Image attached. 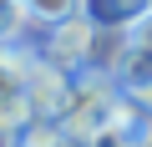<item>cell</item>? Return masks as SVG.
<instances>
[{"label": "cell", "mask_w": 152, "mask_h": 147, "mask_svg": "<svg viewBox=\"0 0 152 147\" xmlns=\"http://www.w3.org/2000/svg\"><path fill=\"white\" fill-rule=\"evenodd\" d=\"M122 102V81L117 76H102V71H76V91H71V107L61 117V127L71 137H91V142H107V122Z\"/></svg>", "instance_id": "1"}, {"label": "cell", "mask_w": 152, "mask_h": 147, "mask_svg": "<svg viewBox=\"0 0 152 147\" xmlns=\"http://www.w3.org/2000/svg\"><path fill=\"white\" fill-rule=\"evenodd\" d=\"M91 41H96V20H91V15H71V20H61V26L46 31L41 56L56 61V66H66V71H86V61H91Z\"/></svg>", "instance_id": "2"}, {"label": "cell", "mask_w": 152, "mask_h": 147, "mask_svg": "<svg viewBox=\"0 0 152 147\" xmlns=\"http://www.w3.org/2000/svg\"><path fill=\"white\" fill-rule=\"evenodd\" d=\"M71 91H76V71H66V66L36 56L31 76H26V97L36 102V117H56V122H61L66 107H71Z\"/></svg>", "instance_id": "3"}, {"label": "cell", "mask_w": 152, "mask_h": 147, "mask_svg": "<svg viewBox=\"0 0 152 147\" xmlns=\"http://www.w3.org/2000/svg\"><path fill=\"white\" fill-rule=\"evenodd\" d=\"M127 56H132V36H127V26H96V41H91V61H86V71L117 76Z\"/></svg>", "instance_id": "4"}, {"label": "cell", "mask_w": 152, "mask_h": 147, "mask_svg": "<svg viewBox=\"0 0 152 147\" xmlns=\"http://www.w3.org/2000/svg\"><path fill=\"white\" fill-rule=\"evenodd\" d=\"M41 51H31L26 41H0V97L5 91H26V76Z\"/></svg>", "instance_id": "5"}, {"label": "cell", "mask_w": 152, "mask_h": 147, "mask_svg": "<svg viewBox=\"0 0 152 147\" xmlns=\"http://www.w3.org/2000/svg\"><path fill=\"white\" fill-rule=\"evenodd\" d=\"M142 10H152V0H86V15L96 26H132Z\"/></svg>", "instance_id": "6"}, {"label": "cell", "mask_w": 152, "mask_h": 147, "mask_svg": "<svg viewBox=\"0 0 152 147\" xmlns=\"http://www.w3.org/2000/svg\"><path fill=\"white\" fill-rule=\"evenodd\" d=\"M26 10H31V26H61L71 15H86V0H26Z\"/></svg>", "instance_id": "7"}, {"label": "cell", "mask_w": 152, "mask_h": 147, "mask_svg": "<svg viewBox=\"0 0 152 147\" xmlns=\"http://www.w3.org/2000/svg\"><path fill=\"white\" fill-rule=\"evenodd\" d=\"M31 122H36V102L26 91H5L0 97V127L5 132H26Z\"/></svg>", "instance_id": "8"}, {"label": "cell", "mask_w": 152, "mask_h": 147, "mask_svg": "<svg viewBox=\"0 0 152 147\" xmlns=\"http://www.w3.org/2000/svg\"><path fill=\"white\" fill-rule=\"evenodd\" d=\"M117 81H122V91H132V86H147V81H152V51L132 46V56H127V61H122V71H117Z\"/></svg>", "instance_id": "9"}, {"label": "cell", "mask_w": 152, "mask_h": 147, "mask_svg": "<svg viewBox=\"0 0 152 147\" xmlns=\"http://www.w3.org/2000/svg\"><path fill=\"white\" fill-rule=\"evenodd\" d=\"M66 142V127L56 117H36L26 132H20V147H61Z\"/></svg>", "instance_id": "10"}, {"label": "cell", "mask_w": 152, "mask_h": 147, "mask_svg": "<svg viewBox=\"0 0 152 147\" xmlns=\"http://www.w3.org/2000/svg\"><path fill=\"white\" fill-rule=\"evenodd\" d=\"M26 31H31L26 0H0V41H20Z\"/></svg>", "instance_id": "11"}, {"label": "cell", "mask_w": 152, "mask_h": 147, "mask_svg": "<svg viewBox=\"0 0 152 147\" xmlns=\"http://www.w3.org/2000/svg\"><path fill=\"white\" fill-rule=\"evenodd\" d=\"M127 36H132V46H142V51H152V10H142L132 26H127Z\"/></svg>", "instance_id": "12"}, {"label": "cell", "mask_w": 152, "mask_h": 147, "mask_svg": "<svg viewBox=\"0 0 152 147\" xmlns=\"http://www.w3.org/2000/svg\"><path fill=\"white\" fill-rule=\"evenodd\" d=\"M127 97H132V102H137V107H142V112L152 117V81H147V86H132Z\"/></svg>", "instance_id": "13"}, {"label": "cell", "mask_w": 152, "mask_h": 147, "mask_svg": "<svg viewBox=\"0 0 152 147\" xmlns=\"http://www.w3.org/2000/svg\"><path fill=\"white\" fill-rule=\"evenodd\" d=\"M61 147H102V142H91V137H71V132H66V142H61Z\"/></svg>", "instance_id": "14"}, {"label": "cell", "mask_w": 152, "mask_h": 147, "mask_svg": "<svg viewBox=\"0 0 152 147\" xmlns=\"http://www.w3.org/2000/svg\"><path fill=\"white\" fill-rule=\"evenodd\" d=\"M0 147H20V132H5V127H0Z\"/></svg>", "instance_id": "15"}]
</instances>
